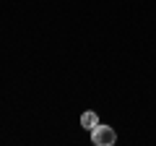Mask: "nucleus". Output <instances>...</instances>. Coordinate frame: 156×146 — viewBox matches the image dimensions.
<instances>
[{"label": "nucleus", "instance_id": "1", "mask_svg": "<svg viewBox=\"0 0 156 146\" xmlns=\"http://www.w3.org/2000/svg\"><path fill=\"white\" fill-rule=\"evenodd\" d=\"M91 141H94L96 146H112L117 141L115 130L109 128V125H96L94 130H91Z\"/></svg>", "mask_w": 156, "mask_h": 146}, {"label": "nucleus", "instance_id": "2", "mask_svg": "<svg viewBox=\"0 0 156 146\" xmlns=\"http://www.w3.org/2000/svg\"><path fill=\"white\" fill-rule=\"evenodd\" d=\"M81 125H83L86 130H94L96 125H99V118H96V112H83V115H81Z\"/></svg>", "mask_w": 156, "mask_h": 146}]
</instances>
